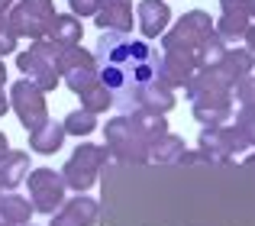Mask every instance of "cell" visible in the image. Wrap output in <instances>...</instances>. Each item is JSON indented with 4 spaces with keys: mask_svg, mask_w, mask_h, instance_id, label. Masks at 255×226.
Masks as SVG:
<instances>
[{
    "mask_svg": "<svg viewBox=\"0 0 255 226\" xmlns=\"http://www.w3.org/2000/svg\"><path fill=\"white\" fill-rule=\"evenodd\" d=\"M62 126H65V132H68V136H91L94 129H97V113H91V110H71L68 116L62 119Z\"/></svg>",
    "mask_w": 255,
    "mask_h": 226,
    "instance_id": "cell-24",
    "label": "cell"
},
{
    "mask_svg": "<svg viewBox=\"0 0 255 226\" xmlns=\"http://www.w3.org/2000/svg\"><path fill=\"white\" fill-rule=\"evenodd\" d=\"M187 149H184V139L174 136V132H162L149 142V162H158V165H178L184 162Z\"/></svg>",
    "mask_w": 255,
    "mask_h": 226,
    "instance_id": "cell-17",
    "label": "cell"
},
{
    "mask_svg": "<svg viewBox=\"0 0 255 226\" xmlns=\"http://www.w3.org/2000/svg\"><path fill=\"white\" fill-rule=\"evenodd\" d=\"M78 97H81V107H84V110H91V113H97V116L113 107V94H110V91H107L100 81H97V84H91V88H84Z\"/></svg>",
    "mask_w": 255,
    "mask_h": 226,
    "instance_id": "cell-25",
    "label": "cell"
},
{
    "mask_svg": "<svg viewBox=\"0 0 255 226\" xmlns=\"http://www.w3.org/2000/svg\"><path fill=\"white\" fill-rule=\"evenodd\" d=\"M129 116V113H126ZM132 126H136L139 132H142L145 139H155V136H162V132H168V119H165V113H152V110H132Z\"/></svg>",
    "mask_w": 255,
    "mask_h": 226,
    "instance_id": "cell-23",
    "label": "cell"
},
{
    "mask_svg": "<svg viewBox=\"0 0 255 226\" xmlns=\"http://www.w3.org/2000/svg\"><path fill=\"white\" fill-rule=\"evenodd\" d=\"M246 10H249V16L255 19V0H246Z\"/></svg>",
    "mask_w": 255,
    "mask_h": 226,
    "instance_id": "cell-34",
    "label": "cell"
},
{
    "mask_svg": "<svg viewBox=\"0 0 255 226\" xmlns=\"http://www.w3.org/2000/svg\"><path fill=\"white\" fill-rule=\"evenodd\" d=\"M136 16H139V32L145 39H158L171 23V10L165 0H139Z\"/></svg>",
    "mask_w": 255,
    "mask_h": 226,
    "instance_id": "cell-14",
    "label": "cell"
},
{
    "mask_svg": "<svg viewBox=\"0 0 255 226\" xmlns=\"http://www.w3.org/2000/svg\"><path fill=\"white\" fill-rule=\"evenodd\" d=\"M26 175H29V155L26 152H6L3 158H0V191H13L19 188V184L26 181Z\"/></svg>",
    "mask_w": 255,
    "mask_h": 226,
    "instance_id": "cell-19",
    "label": "cell"
},
{
    "mask_svg": "<svg viewBox=\"0 0 255 226\" xmlns=\"http://www.w3.org/2000/svg\"><path fill=\"white\" fill-rule=\"evenodd\" d=\"M29 181V204L36 214H55L65 204V194H68V184H65L62 171L55 168H29L26 175Z\"/></svg>",
    "mask_w": 255,
    "mask_h": 226,
    "instance_id": "cell-6",
    "label": "cell"
},
{
    "mask_svg": "<svg viewBox=\"0 0 255 226\" xmlns=\"http://www.w3.org/2000/svg\"><path fill=\"white\" fill-rule=\"evenodd\" d=\"M6 110H10V97H6V94H3V88H0V116H3Z\"/></svg>",
    "mask_w": 255,
    "mask_h": 226,
    "instance_id": "cell-30",
    "label": "cell"
},
{
    "mask_svg": "<svg viewBox=\"0 0 255 226\" xmlns=\"http://www.w3.org/2000/svg\"><path fill=\"white\" fill-rule=\"evenodd\" d=\"M194 119L200 126H223L233 119V94L230 91H204V94L191 97Z\"/></svg>",
    "mask_w": 255,
    "mask_h": 226,
    "instance_id": "cell-10",
    "label": "cell"
},
{
    "mask_svg": "<svg viewBox=\"0 0 255 226\" xmlns=\"http://www.w3.org/2000/svg\"><path fill=\"white\" fill-rule=\"evenodd\" d=\"M55 16V3L52 0H16V3L6 10V19H10V29L16 39H45V26Z\"/></svg>",
    "mask_w": 255,
    "mask_h": 226,
    "instance_id": "cell-5",
    "label": "cell"
},
{
    "mask_svg": "<svg viewBox=\"0 0 255 226\" xmlns=\"http://www.w3.org/2000/svg\"><path fill=\"white\" fill-rule=\"evenodd\" d=\"M197 71V58L194 52H181V49H162V75L171 88H184Z\"/></svg>",
    "mask_w": 255,
    "mask_h": 226,
    "instance_id": "cell-15",
    "label": "cell"
},
{
    "mask_svg": "<svg viewBox=\"0 0 255 226\" xmlns=\"http://www.w3.org/2000/svg\"><path fill=\"white\" fill-rule=\"evenodd\" d=\"M16 42H19V39L13 36L10 26H6V29H0V58H3V55H13V52H16Z\"/></svg>",
    "mask_w": 255,
    "mask_h": 226,
    "instance_id": "cell-29",
    "label": "cell"
},
{
    "mask_svg": "<svg viewBox=\"0 0 255 226\" xmlns=\"http://www.w3.org/2000/svg\"><path fill=\"white\" fill-rule=\"evenodd\" d=\"M10 107L19 116V126L26 132H32L36 126H42L49 119V107H45V94L29 81V78H19L10 88Z\"/></svg>",
    "mask_w": 255,
    "mask_h": 226,
    "instance_id": "cell-9",
    "label": "cell"
},
{
    "mask_svg": "<svg viewBox=\"0 0 255 226\" xmlns=\"http://www.w3.org/2000/svg\"><path fill=\"white\" fill-rule=\"evenodd\" d=\"M104 136H107V152L110 158H120L126 165H145L149 162V139L132 126V119L126 116H117L104 126Z\"/></svg>",
    "mask_w": 255,
    "mask_h": 226,
    "instance_id": "cell-2",
    "label": "cell"
},
{
    "mask_svg": "<svg viewBox=\"0 0 255 226\" xmlns=\"http://www.w3.org/2000/svg\"><path fill=\"white\" fill-rule=\"evenodd\" d=\"M0 214H3V220L10 226H26L36 210H32V204L26 201V197L13 194V191H6V194L0 191Z\"/></svg>",
    "mask_w": 255,
    "mask_h": 226,
    "instance_id": "cell-21",
    "label": "cell"
},
{
    "mask_svg": "<svg viewBox=\"0 0 255 226\" xmlns=\"http://www.w3.org/2000/svg\"><path fill=\"white\" fill-rule=\"evenodd\" d=\"M197 145H200V158H207V162H230V158L243 155V152L249 149L246 136L230 123L204 126L200 136H197Z\"/></svg>",
    "mask_w": 255,
    "mask_h": 226,
    "instance_id": "cell-7",
    "label": "cell"
},
{
    "mask_svg": "<svg viewBox=\"0 0 255 226\" xmlns=\"http://www.w3.org/2000/svg\"><path fill=\"white\" fill-rule=\"evenodd\" d=\"M226 49H230V45H226V39L220 36L217 29H213L210 36H207L204 42L197 45V52H194V58H197V68H213V65H220V58L226 55Z\"/></svg>",
    "mask_w": 255,
    "mask_h": 226,
    "instance_id": "cell-22",
    "label": "cell"
},
{
    "mask_svg": "<svg viewBox=\"0 0 255 226\" xmlns=\"http://www.w3.org/2000/svg\"><path fill=\"white\" fill-rule=\"evenodd\" d=\"M107 162H110V152H107V145L81 142L75 152H71V158L65 162L62 178H65V184H68L71 191L84 194V191H91L94 184H97V175H100V168H104Z\"/></svg>",
    "mask_w": 255,
    "mask_h": 226,
    "instance_id": "cell-4",
    "label": "cell"
},
{
    "mask_svg": "<svg viewBox=\"0 0 255 226\" xmlns=\"http://www.w3.org/2000/svg\"><path fill=\"white\" fill-rule=\"evenodd\" d=\"M217 71L230 84H236L239 78H246V75L255 71V52H249V49H226V55L220 58Z\"/></svg>",
    "mask_w": 255,
    "mask_h": 226,
    "instance_id": "cell-18",
    "label": "cell"
},
{
    "mask_svg": "<svg viewBox=\"0 0 255 226\" xmlns=\"http://www.w3.org/2000/svg\"><path fill=\"white\" fill-rule=\"evenodd\" d=\"M94 23L100 32H132V0H100Z\"/></svg>",
    "mask_w": 255,
    "mask_h": 226,
    "instance_id": "cell-13",
    "label": "cell"
},
{
    "mask_svg": "<svg viewBox=\"0 0 255 226\" xmlns=\"http://www.w3.org/2000/svg\"><path fill=\"white\" fill-rule=\"evenodd\" d=\"M6 84V68H3V58H0V88Z\"/></svg>",
    "mask_w": 255,
    "mask_h": 226,
    "instance_id": "cell-32",
    "label": "cell"
},
{
    "mask_svg": "<svg viewBox=\"0 0 255 226\" xmlns=\"http://www.w3.org/2000/svg\"><path fill=\"white\" fill-rule=\"evenodd\" d=\"M10 26V19H6V10H0V29H6Z\"/></svg>",
    "mask_w": 255,
    "mask_h": 226,
    "instance_id": "cell-33",
    "label": "cell"
},
{
    "mask_svg": "<svg viewBox=\"0 0 255 226\" xmlns=\"http://www.w3.org/2000/svg\"><path fill=\"white\" fill-rule=\"evenodd\" d=\"M16 68L23 71V78H29L42 94L55 91L62 84L55 71V42L52 39H36L29 42V52H19L16 55Z\"/></svg>",
    "mask_w": 255,
    "mask_h": 226,
    "instance_id": "cell-3",
    "label": "cell"
},
{
    "mask_svg": "<svg viewBox=\"0 0 255 226\" xmlns=\"http://www.w3.org/2000/svg\"><path fill=\"white\" fill-rule=\"evenodd\" d=\"M13 3H16V0H0V10H10Z\"/></svg>",
    "mask_w": 255,
    "mask_h": 226,
    "instance_id": "cell-35",
    "label": "cell"
},
{
    "mask_svg": "<svg viewBox=\"0 0 255 226\" xmlns=\"http://www.w3.org/2000/svg\"><path fill=\"white\" fill-rule=\"evenodd\" d=\"M81 36H84V26L75 13H71V16L55 13V16L49 19V26H45V39H52V42H58V45H78Z\"/></svg>",
    "mask_w": 255,
    "mask_h": 226,
    "instance_id": "cell-20",
    "label": "cell"
},
{
    "mask_svg": "<svg viewBox=\"0 0 255 226\" xmlns=\"http://www.w3.org/2000/svg\"><path fill=\"white\" fill-rule=\"evenodd\" d=\"M252 26V16L246 10V0H220V19L213 23V29L233 42V39H243V32Z\"/></svg>",
    "mask_w": 255,
    "mask_h": 226,
    "instance_id": "cell-12",
    "label": "cell"
},
{
    "mask_svg": "<svg viewBox=\"0 0 255 226\" xmlns=\"http://www.w3.org/2000/svg\"><path fill=\"white\" fill-rule=\"evenodd\" d=\"M100 84L113 94V107L132 113L145 91L168 84L162 75V55L149 42H136L126 32H100L94 49Z\"/></svg>",
    "mask_w": 255,
    "mask_h": 226,
    "instance_id": "cell-1",
    "label": "cell"
},
{
    "mask_svg": "<svg viewBox=\"0 0 255 226\" xmlns=\"http://www.w3.org/2000/svg\"><path fill=\"white\" fill-rule=\"evenodd\" d=\"M6 152H10V142H6V136H3V132H0V158H3Z\"/></svg>",
    "mask_w": 255,
    "mask_h": 226,
    "instance_id": "cell-31",
    "label": "cell"
},
{
    "mask_svg": "<svg viewBox=\"0 0 255 226\" xmlns=\"http://www.w3.org/2000/svg\"><path fill=\"white\" fill-rule=\"evenodd\" d=\"M230 94H233V101H236L239 107H255V71L246 75V78H239V81L230 88Z\"/></svg>",
    "mask_w": 255,
    "mask_h": 226,
    "instance_id": "cell-26",
    "label": "cell"
},
{
    "mask_svg": "<svg viewBox=\"0 0 255 226\" xmlns=\"http://www.w3.org/2000/svg\"><path fill=\"white\" fill-rule=\"evenodd\" d=\"M65 126L62 119H45L42 126H36V129L29 132V149L36 152V155H55L58 149L65 145Z\"/></svg>",
    "mask_w": 255,
    "mask_h": 226,
    "instance_id": "cell-16",
    "label": "cell"
},
{
    "mask_svg": "<svg viewBox=\"0 0 255 226\" xmlns=\"http://www.w3.org/2000/svg\"><path fill=\"white\" fill-rule=\"evenodd\" d=\"M233 126H236V129L246 136V142L255 145V107H239L236 123H233Z\"/></svg>",
    "mask_w": 255,
    "mask_h": 226,
    "instance_id": "cell-27",
    "label": "cell"
},
{
    "mask_svg": "<svg viewBox=\"0 0 255 226\" xmlns=\"http://www.w3.org/2000/svg\"><path fill=\"white\" fill-rule=\"evenodd\" d=\"M100 217V204L94 197H65V204L52 214V223L49 226H94Z\"/></svg>",
    "mask_w": 255,
    "mask_h": 226,
    "instance_id": "cell-11",
    "label": "cell"
},
{
    "mask_svg": "<svg viewBox=\"0 0 255 226\" xmlns=\"http://www.w3.org/2000/svg\"><path fill=\"white\" fill-rule=\"evenodd\" d=\"M213 32V19L207 10H191L162 32V49H181V52H197V45Z\"/></svg>",
    "mask_w": 255,
    "mask_h": 226,
    "instance_id": "cell-8",
    "label": "cell"
},
{
    "mask_svg": "<svg viewBox=\"0 0 255 226\" xmlns=\"http://www.w3.org/2000/svg\"><path fill=\"white\" fill-rule=\"evenodd\" d=\"M68 6H71L75 16H94L97 6H100V0H68Z\"/></svg>",
    "mask_w": 255,
    "mask_h": 226,
    "instance_id": "cell-28",
    "label": "cell"
}]
</instances>
